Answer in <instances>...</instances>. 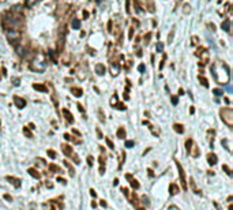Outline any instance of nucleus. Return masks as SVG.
I'll return each mask as SVG.
<instances>
[{
  "label": "nucleus",
  "mask_w": 233,
  "mask_h": 210,
  "mask_svg": "<svg viewBox=\"0 0 233 210\" xmlns=\"http://www.w3.org/2000/svg\"><path fill=\"white\" fill-rule=\"evenodd\" d=\"M32 70L34 71H44L45 70V64L44 63H38V61H33V64H32Z\"/></svg>",
  "instance_id": "nucleus-4"
},
{
  "label": "nucleus",
  "mask_w": 233,
  "mask_h": 210,
  "mask_svg": "<svg viewBox=\"0 0 233 210\" xmlns=\"http://www.w3.org/2000/svg\"><path fill=\"white\" fill-rule=\"evenodd\" d=\"M34 89H37V90H41V92H46V90H48L45 86H42V85H34Z\"/></svg>",
  "instance_id": "nucleus-20"
},
{
  "label": "nucleus",
  "mask_w": 233,
  "mask_h": 210,
  "mask_svg": "<svg viewBox=\"0 0 233 210\" xmlns=\"http://www.w3.org/2000/svg\"><path fill=\"white\" fill-rule=\"evenodd\" d=\"M168 210H180L179 208H176V206H169V209Z\"/></svg>",
  "instance_id": "nucleus-40"
},
{
  "label": "nucleus",
  "mask_w": 233,
  "mask_h": 210,
  "mask_svg": "<svg viewBox=\"0 0 233 210\" xmlns=\"http://www.w3.org/2000/svg\"><path fill=\"white\" fill-rule=\"evenodd\" d=\"M37 3V0H26V6L27 7H32V6H34Z\"/></svg>",
  "instance_id": "nucleus-23"
},
{
  "label": "nucleus",
  "mask_w": 233,
  "mask_h": 210,
  "mask_svg": "<svg viewBox=\"0 0 233 210\" xmlns=\"http://www.w3.org/2000/svg\"><path fill=\"white\" fill-rule=\"evenodd\" d=\"M101 206H104V208H107V202H105V201H101Z\"/></svg>",
  "instance_id": "nucleus-45"
},
{
  "label": "nucleus",
  "mask_w": 233,
  "mask_h": 210,
  "mask_svg": "<svg viewBox=\"0 0 233 210\" xmlns=\"http://www.w3.org/2000/svg\"><path fill=\"white\" fill-rule=\"evenodd\" d=\"M117 74H119V66L115 64V66H112V75H117Z\"/></svg>",
  "instance_id": "nucleus-22"
},
{
  "label": "nucleus",
  "mask_w": 233,
  "mask_h": 210,
  "mask_svg": "<svg viewBox=\"0 0 233 210\" xmlns=\"http://www.w3.org/2000/svg\"><path fill=\"white\" fill-rule=\"evenodd\" d=\"M49 169H52V172H60L61 169L59 167H57V165H55V164H51L49 165Z\"/></svg>",
  "instance_id": "nucleus-18"
},
{
  "label": "nucleus",
  "mask_w": 233,
  "mask_h": 210,
  "mask_svg": "<svg viewBox=\"0 0 233 210\" xmlns=\"http://www.w3.org/2000/svg\"><path fill=\"white\" fill-rule=\"evenodd\" d=\"M71 92H73V93H74V96H77V97H79V96H82V90H81V89L73 87V89H71Z\"/></svg>",
  "instance_id": "nucleus-17"
},
{
  "label": "nucleus",
  "mask_w": 233,
  "mask_h": 210,
  "mask_svg": "<svg viewBox=\"0 0 233 210\" xmlns=\"http://www.w3.org/2000/svg\"><path fill=\"white\" fill-rule=\"evenodd\" d=\"M176 165H177V169H179L180 181H181V185H183V190H187V180H186V173H184V171H183V167L179 164V161H176Z\"/></svg>",
  "instance_id": "nucleus-2"
},
{
  "label": "nucleus",
  "mask_w": 233,
  "mask_h": 210,
  "mask_svg": "<svg viewBox=\"0 0 233 210\" xmlns=\"http://www.w3.org/2000/svg\"><path fill=\"white\" fill-rule=\"evenodd\" d=\"M14 102H15V105L18 106V108H23V106L26 105V101H25V100L18 97V96H15V97H14Z\"/></svg>",
  "instance_id": "nucleus-5"
},
{
  "label": "nucleus",
  "mask_w": 233,
  "mask_h": 210,
  "mask_svg": "<svg viewBox=\"0 0 233 210\" xmlns=\"http://www.w3.org/2000/svg\"><path fill=\"white\" fill-rule=\"evenodd\" d=\"M95 71H97L98 75H104L105 72V67L102 66V64H97V67H95Z\"/></svg>",
  "instance_id": "nucleus-11"
},
{
  "label": "nucleus",
  "mask_w": 233,
  "mask_h": 210,
  "mask_svg": "<svg viewBox=\"0 0 233 210\" xmlns=\"http://www.w3.org/2000/svg\"><path fill=\"white\" fill-rule=\"evenodd\" d=\"M207 163L211 165V167H213V165H215L217 164V156H215L214 153H210L207 156Z\"/></svg>",
  "instance_id": "nucleus-6"
},
{
  "label": "nucleus",
  "mask_w": 233,
  "mask_h": 210,
  "mask_svg": "<svg viewBox=\"0 0 233 210\" xmlns=\"http://www.w3.org/2000/svg\"><path fill=\"white\" fill-rule=\"evenodd\" d=\"M7 37H8L10 41H14V40H18L19 38V33L15 32L14 29H8L7 30Z\"/></svg>",
  "instance_id": "nucleus-3"
},
{
  "label": "nucleus",
  "mask_w": 233,
  "mask_h": 210,
  "mask_svg": "<svg viewBox=\"0 0 233 210\" xmlns=\"http://www.w3.org/2000/svg\"><path fill=\"white\" fill-rule=\"evenodd\" d=\"M107 143H108V146L111 147V149H113V147H115V146H113V142H112V141L109 139V138H107Z\"/></svg>",
  "instance_id": "nucleus-28"
},
{
  "label": "nucleus",
  "mask_w": 233,
  "mask_h": 210,
  "mask_svg": "<svg viewBox=\"0 0 233 210\" xmlns=\"http://www.w3.org/2000/svg\"><path fill=\"white\" fill-rule=\"evenodd\" d=\"M14 85L18 86V85H19V79H14Z\"/></svg>",
  "instance_id": "nucleus-44"
},
{
  "label": "nucleus",
  "mask_w": 233,
  "mask_h": 210,
  "mask_svg": "<svg viewBox=\"0 0 233 210\" xmlns=\"http://www.w3.org/2000/svg\"><path fill=\"white\" fill-rule=\"evenodd\" d=\"M139 71H140V72L145 71V66H143V64H140V66H139Z\"/></svg>",
  "instance_id": "nucleus-41"
},
{
  "label": "nucleus",
  "mask_w": 233,
  "mask_h": 210,
  "mask_svg": "<svg viewBox=\"0 0 233 210\" xmlns=\"http://www.w3.org/2000/svg\"><path fill=\"white\" fill-rule=\"evenodd\" d=\"M172 104H173V105L177 104V97H172Z\"/></svg>",
  "instance_id": "nucleus-39"
},
{
  "label": "nucleus",
  "mask_w": 233,
  "mask_h": 210,
  "mask_svg": "<svg viewBox=\"0 0 233 210\" xmlns=\"http://www.w3.org/2000/svg\"><path fill=\"white\" fill-rule=\"evenodd\" d=\"M162 48H164V45H162L161 42L157 44V49H158V52H161V51H162Z\"/></svg>",
  "instance_id": "nucleus-34"
},
{
  "label": "nucleus",
  "mask_w": 233,
  "mask_h": 210,
  "mask_svg": "<svg viewBox=\"0 0 233 210\" xmlns=\"http://www.w3.org/2000/svg\"><path fill=\"white\" fill-rule=\"evenodd\" d=\"M125 146H127V147H132V146H134V142H132V141H127V142H125Z\"/></svg>",
  "instance_id": "nucleus-32"
},
{
  "label": "nucleus",
  "mask_w": 233,
  "mask_h": 210,
  "mask_svg": "<svg viewBox=\"0 0 233 210\" xmlns=\"http://www.w3.org/2000/svg\"><path fill=\"white\" fill-rule=\"evenodd\" d=\"M199 79H200L202 85H203V86H207V81H206V79H204V78H199Z\"/></svg>",
  "instance_id": "nucleus-36"
},
{
  "label": "nucleus",
  "mask_w": 233,
  "mask_h": 210,
  "mask_svg": "<svg viewBox=\"0 0 233 210\" xmlns=\"http://www.w3.org/2000/svg\"><path fill=\"white\" fill-rule=\"evenodd\" d=\"M214 94L215 96H222V90L221 89H214Z\"/></svg>",
  "instance_id": "nucleus-27"
},
{
  "label": "nucleus",
  "mask_w": 233,
  "mask_h": 210,
  "mask_svg": "<svg viewBox=\"0 0 233 210\" xmlns=\"http://www.w3.org/2000/svg\"><path fill=\"white\" fill-rule=\"evenodd\" d=\"M36 165H37V167H44V165H45V161H44L42 158H37Z\"/></svg>",
  "instance_id": "nucleus-21"
},
{
  "label": "nucleus",
  "mask_w": 233,
  "mask_h": 210,
  "mask_svg": "<svg viewBox=\"0 0 233 210\" xmlns=\"http://www.w3.org/2000/svg\"><path fill=\"white\" fill-rule=\"evenodd\" d=\"M64 165L68 168V172H70V176H74L75 175V171H74V167L68 163V160H64Z\"/></svg>",
  "instance_id": "nucleus-8"
},
{
  "label": "nucleus",
  "mask_w": 233,
  "mask_h": 210,
  "mask_svg": "<svg viewBox=\"0 0 233 210\" xmlns=\"http://www.w3.org/2000/svg\"><path fill=\"white\" fill-rule=\"evenodd\" d=\"M222 145L225 146V149H226V150H231V149H229V146H228V141H226V139L222 141Z\"/></svg>",
  "instance_id": "nucleus-31"
},
{
  "label": "nucleus",
  "mask_w": 233,
  "mask_h": 210,
  "mask_svg": "<svg viewBox=\"0 0 233 210\" xmlns=\"http://www.w3.org/2000/svg\"><path fill=\"white\" fill-rule=\"evenodd\" d=\"M27 172H29V175H30V176H33L34 179H38V177H40V173H38V172H37L36 169H34V168H29V169H27Z\"/></svg>",
  "instance_id": "nucleus-9"
},
{
  "label": "nucleus",
  "mask_w": 233,
  "mask_h": 210,
  "mask_svg": "<svg viewBox=\"0 0 233 210\" xmlns=\"http://www.w3.org/2000/svg\"><path fill=\"white\" fill-rule=\"evenodd\" d=\"M16 52H18V55L22 56V55H23V48L22 47H18V48H16Z\"/></svg>",
  "instance_id": "nucleus-29"
},
{
  "label": "nucleus",
  "mask_w": 233,
  "mask_h": 210,
  "mask_svg": "<svg viewBox=\"0 0 233 210\" xmlns=\"http://www.w3.org/2000/svg\"><path fill=\"white\" fill-rule=\"evenodd\" d=\"M57 181H60L61 184H66V183H67V181L64 180V179H61V177H57Z\"/></svg>",
  "instance_id": "nucleus-38"
},
{
  "label": "nucleus",
  "mask_w": 233,
  "mask_h": 210,
  "mask_svg": "<svg viewBox=\"0 0 233 210\" xmlns=\"http://www.w3.org/2000/svg\"><path fill=\"white\" fill-rule=\"evenodd\" d=\"M117 136L120 139H123V138H125V130L123 128V127H120V128L117 130Z\"/></svg>",
  "instance_id": "nucleus-12"
},
{
  "label": "nucleus",
  "mask_w": 233,
  "mask_h": 210,
  "mask_svg": "<svg viewBox=\"0 0 233 210\" xmlns=\"http://www.w3.org/2000/svg\"><path fill=\"white\" fill-rule=\"evenodd\" d=\"M142 201H143V205H149V198L142 197Z\"/></svg>",
  "instance_id": "nucleus-33"
},
{
  "label": "nucleus",
  "mask_w": 233,
  "mask_h": 210,
  "mask_svg": "<svg viewBox=\"0 0 233 210\" xmlns=\"http://www.w3.org/2000/svg\"><path fill=\"white\" fill-rule=\"evenodd\" d=\"M229 23H231V22H229V20L226 19V20H225V22L224 23H222V29H224L225 30V32H229Z\"/></svg>",
  "instance_id": "nucleus-19"
},
{
  "label": "nucleus",
  "mask_w": 233,
  "mask_h": 210,
  "mask_svg": "<svg viewBox=\"0 0 233 210\" xmlns=\"http://www.w3.org/2000/svg\"><path fill=\"white\" fill-rule=\"evenodd\" d=\"M127 177H128L130 180H131V185H132L134 188H139V183H138L136 180H134V179L131 177V175H127Z\"/></svg>",
  "instance_id": "nucleus-13"
},
{
  "label": "nucleus",
  "mask_w": 233,
  "mask_h": 210,
  "mask_svg": "<svg viewBox=\"0 0 233 210\" xmlns=\"http://www.w3.org/2000/svg\"><path fill=\"white\" fill-rule=\"evenodd\" d=\"M64 115H66V118L68 119V120H70V122H73V118H71V113H68V111H67V109H64Z\"/></svg>",
  "instance_id": "nucleus-25"
},
{
  "label": "nucleus",
  "mask_w": 233,
  "mask_h": 210,
  "mask_svg": "<svg viewBox=\"0 0 233 210\" xmlns=\"http://www.w3.org/2000/svg\"><path fill=\"white\" fill-rule=\"evenodd\" d=\"M4 198L7 199V201H11V197H10V195H4Z\"/></svg>",
  "instance_id": "nucleus-46"
},
{
  "label": "nucleus",
  "mask_w": 233,
  "mask_h": 210,
  "mask_svg": "<svg viewBox=\"0 0 233 210\" xmlns=\"http://www.w3.org/2000/svg\"><path fill=\"white\" fill-rule=\"evenodd\" d=\"M113 184H115V185H117V184H119V180H117V179H115V181H113Z\"/></svg>",
  "instance_id": "nucleus-47"
},
{
  "label": "nucleus",
  "mask_w": 233,
  "mask_h": 210,
  "mask_svg": "<svg viewBox=\"0 0 233 210\" xmlns=\"http://www.w3.org/2000/svg\"><path fill=\"white\" fill-rule=\"evenodd\" d=\"M23 132H25V134H26V135H27V136H29V138H32V136H33V135H32V132H30V131H27V130H26V128H25V130H23Z\"/></svg>",
  "instance_id": "nucleus-35"
},
{
  "label": "nucleus",
  "mask_w": 233,
  "mask_h": 210,
  "mask_svg": "<svg viewBox=\"0 0 233 210\" xmlns=\"http://www.w3.org/2000/svg\"><path fill=\"white\" fill-rule=\"evenodd\" d=\"M73 27H74V29H78V27H79V20H78V19H74V20H73Z\"/></svg>",
  "instance_id": "nucleus-24"
},
{
  "label": "nucleus",
  "mask_w": 233,
  "mask_h": 210,
  "mask_svg": "<svg viewBox=\"0 0 233 210\" xmlns=\"http://www.w3.org/2000/svg\"><path fill=\"white\" fill-rule=\"evenodd\" d=\"M93 160H94L93 157L89 156V157H87V164H89V165H93Z\"/></svg>",
  "instance_id": "nucleus-30"
},
{
  "label": "nucleus",
  "mask_w": 233,
  "mask_h": 210,
  "mask_svg": "<svg viewBox=\"0 0 233 210\" xmlns=\"http://www.w3.org/2000/svg\"><path fill=\"white\" fill-rule=\"evenodd\" d=\"M90 195H91V197H95L97 194H95V191H94V190H90Z\"/></svg>",
  "instance_id": "nucleus-43"
},
{
  "label": "nucleus",
  "mask_w": 233,
  "mask_h": 210,
  "mask_svg": "<svg viewBox=\"0 0 233 210\" xmlns=\"http://www.w3.org/2000/svg\"><path fill=\"white\" fill-rule=\"evenodd\" d=\"M63 151L67 154V156H68V154H70V156L73 154V150H71V147H68L67 145H63Z\"/></svg>",
  "instance_id": "nucleus-16"
},
{
  "label": "nucleus",
  "mask_w": 233,
  "mask_h": 210,
  "mask_svg": "<svg viewBox=\"0 0 233 210\" xmlns=\"http://www.w3.org/2000/svg\"><path fill=\"white\" fill-rule=\"evenodd\" d=\"M221 119L228 127L233 126V111L231 108H222L221 109Z\"/></svg>",
  "instance_id": "nucleus-1"
},
{
  "label": "nucleus",
  "mask_w": 233,
  "mask_h": 210,
  "mask_svg": "<svg viewBox=\"0 0 233 210\" xmlns=\"http://www.w3.org/2000/svg\"><path fill=\"white\" fill-rule=\"evenodd\" d=\"M116 108H119V109H125V106H123L121 104H117V106Z\"/></svg>",
  "instance_id": "nucleus-42"
},
{
  "label": "nucleus",
  "mask_w": 233,
  "mask_h": 210,
  "mask_svg": "<svg viewBox=\"0 0 233 210\" xmlns=\"http://www.w3.org/2000/svg\"><path fill=\"white\" fill-rule=\"evenodd\" d=\"M169 192H170V195L177 194V192H179V187H177L176 184H170L169 185Z\"/></svg>",
  "instance_id": "nucleus-10"
},
{
  "label": "nucleus",
  "mask_w": 233,
  "mask_h": 210,
  "mask_svg": "<svg viewBox=\"0 0 233 210\" xmlns=\"http://www.w3.org/2000/svg\"><path fill=\"white\" fill-rule=\"evenodd\" d=\"M191 185H192V190L195 191V194H200V190H198V188H196V184H195V181H194V179L192 177H191Z\"/></svg>",
  "instance_id": "nucleus-15"
},
{
  "label": "nucleus",
  "mask_w": 233,
  "mask_h": 210,
  "mask_svg": "<svg viewBox=\"0 0 233 210\" xmlns=\"http://www.w3.org/2000/svg\"><path fill=\"white\" fill-rule=\"evenodd\" d=\"M174 131L179 132V134H183V132H184L183 126H181V124H174Z\"/></svg>",
  "instance_id": "nucleus-14"
},
{
  "label": "nucleus",
  "mask_w": 233,
  "mask_h": 210,
  "mask_svg": "<svg viewBox=\"0 0 233 210\" xmlns=\"http://www.w3.org/2000/svg\"><path fill=\"white\" fill-rule=\"evenodd\" d=\"M222 168H224V169H225V172H226L228 175H231V169H229V168L226 167V165H224V167H222Z\"/></svg>",
  "instance_id": "nucleus-37"
},
{
  "label": "nucleus",
  "mask_w": 233,
  "mask_h": 210,
  "mask_svg": "<svg viewBox=\"0 0 233 210\" xmlns=\"http://www.w3.org/2000/svg\"><path fill=\"white\" fill-rule=\"evenodd\" d=\"M6 179H7V180H10V183L14 184V185H16V187H19V185H20V180H19V179H15V177H11V176H7Z\"/></svg>",
  "instance_id": "nucleus-7"
},
{
  "label": "nucleus",
  "mask_w": 233,
  "mask_h": 210,
  "mask_svg": "<svg viewBox=\"0 0 233 210\" xmlns=\"http://www.w3.org/2000/svg\"><path fill=\"white\" fill-rule=\"evenodd\" d=\"M48 156L51 158H56V153H55L53 150H48Z\"/></svg>",
  "instance_id": "nucleus-26"
}]
</instances>
